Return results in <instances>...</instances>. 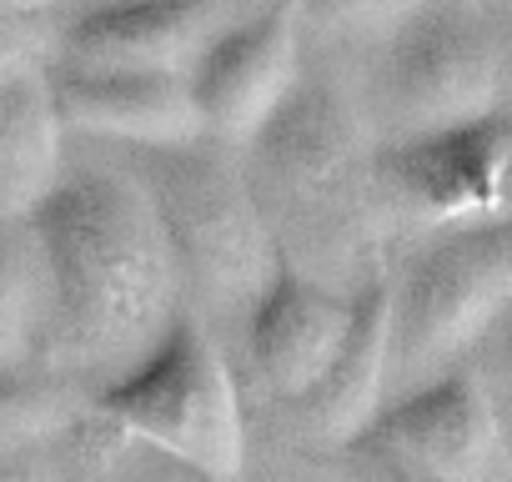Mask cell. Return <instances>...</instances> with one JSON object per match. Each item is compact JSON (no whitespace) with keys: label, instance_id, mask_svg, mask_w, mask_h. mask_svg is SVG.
Instances as JSON below:
<instances>
[{"label":"cell","instance_id":"6da1fadb","mask_svg":"<svg viewBox=\"0 0 512 482\" xmlns=\"http://www.w3.org/2000/svg\"><path fill=\"white\" fill-rule=\"evenodd\" d=\"M46 267L56 372H126L181 317V262L151 191L121 171H76L26 221Z\"/></svg>","mask_w":512,"mask_h":482},{"label":"cell","instance_id":"7a4b0ae2","mask_svg":"<svg viewBox=\"0 0 512 482\" xmlns=\"http://www.w3.org/2000/svg\"><path fill=\"white\" fill-rule=\"evenodd\" d=\"M91 412L116 432L151 442L206 482H236L246 467V412L211 332L181 312L126 372L91 392Z\"/></svg>","mask_w":512,"mask_h":482},{"label":"cell","instance_id":"3957f363","mask_svg":"<svg viewBox=\"0 0 512 482\" xmlns=\"http://www.w3.org/2000/svg\"><path fill=\"white\" fill-rule=\"evenodd\" d=\"M141 151L146 161L136 166V181L151 191L171 231L181 277L201 292V302L226 312L231 307L251 312V302L277 277L282 252L241 166L226 156L231 146L201 136L186 146H141Z\"/></svg>","mask_w":512,"mask_h":482},{"label":"cell","instance_id":"277c9868","mask_svg":"<svg viewBox=\"0 0 512 482\" xmlns=\"http://www.w3.org/2000/svg\"><path fill=\"white\" fill-rule=\"evenodd\" d=\"M512 307V216L447 226L402 267L397 282V367L422 372L477 337Z\"/></svg>","mask_w":512,"mask_h":482},{"label":"cell","instance_id":"5b68a950","mask_svg":"<svg viewBox=\"0 0 512 482\" xmlns=\"http://www.w3.org/2000/svg\"><path fill=\"white\" fill-rule=\"evenodd\" d=\"M372 96L397 136L487 116L502 106V51L482 21L422 6L387 36Z\"/></svg>","mask_w":512,"mask_h":482},{"label":"cell","instance_id":"8992f818","mask_svg":"<svg viewBox=\"0 0 512 482\" xmlns=\"http://www.w3.org/2000/svg\"><path fill=\"white\" fill-rule=\"evenodd\" d=\"M352 447L417 482H512V442L477 372H442L387 402Z\"/></svg>","mask_w":512,"mask_h":482},{"label":"cell","instance_id":"52a82bcc","mask_svg":"<svg viewBox=\"0 0 512 482\" xmlns=\"http://www.w3.org/2000/svg\"><path fill=\"white\" fill-rule=\"evenodd\" d=\"M377 181L432 226L512 216V111L497 106L457 126L397 136L377 156Z\"/></svg>","mask_w":512,"mask_h":482},{"label":"cell","instance_id":"ba28073f","mask_svg":"<svg viewBox=\"0 0 512 482\" xmlns=\"http://www.w3.org/2000/svg\"><path fill=\"white\" fill-rule=\"evenodd\" d=\"M297 21V0H262L191 66L186 81L206 121V136L226 146H251L287 106V96L302 86Z\"/></svg>","mask_w":512,"mask_h":482},{"label":"cell","instance_id":"9c48e42d","mask_svg":"<svg viewBox=\"0 0 512 482\" xmlns=\"http://www.w3.org/2000/svg\"><path fill=\"white\" fill-rule=\"evenodd\" d=\"M256 6L262 0H111V6H86L66 26L61 56L91 66L191 76V66Z\"/></svg>","mask_w":512,"mask_h":482},{"label":"cell","instance_id":"30bf717a","mask_svg":"<svg viewBox=\"0 0 512 482\" xmlns=\"http://www.w3.org/2000/svg\"><path fill=\"white\" fill-rule=\"evenodd\" d=\"M51 96L71 131L126 141V146H186L206 136L191 81L171 71L136 66H91L56 56Z\"/></svg>","mask_w":512,"mask_h":482},{"label":"cell","instance_id":"8fae6325","mask_svg":"<svg viewBox=\"0 0 512 482\" xmlns=\"http://www.w3.org/2000/svg\"><path fill=\"white\" fill-rule=\"evenodd\" d=\"M357 297L327 292L307 282L297 267H277L267 292L246 312V362L277 402H302L317 377L332 367L347 327H352Z\"/></svg>","mask_w":512,"mask_h":482},{"label":"cell","instance_id":"7c38bea8","mask_svg":"<svg viewBox=\"0 0 512 482\" xmlns=\"http://www.w3.org/2000/svg\"><path fill=\"white\" fill-rule=\"evenodd\" d=\"M392 367H397V282L372 277L357 292V312L332 367L317 377V387L302 402H292L297 427L312 442L352 447L372 427V417L387 407L382 387Z\"/></svg>","mask_w":512,"mask_h":482},{"label":"cell","instance_id":"4fadbf2b","mask_svg":"<svg viewBox=\"0 0 512 482\" xmlns=\"http://www.w3.org/2000/svg\"><path fill=\"white\" fill-rule=\"evenodd\" d=\"M61 111L51 71L0 91V226H21L61 186Z\"/></svg>","mask_w":512,"mask_h":482},{"label":"cell","instance_id":"5bb4252c","mask_svg":"<svg viewBox=\"0 0 512 482\" xmlns=\"http://www.w3.org/2000/svg\"><path fill=\"white\" fill-rule=\"evenodd\" d=\"M262 151L267 171L297 191H322L347 171L352 156V126L342 101L327 86H297L287 106L267 121V131L251 141Z\"/></svg>","mask_w":512,"mask_h":482},{"label":"cell","instance_id":"9a60e30c","mask_svg":"<svg viewBox=\"0 0 512 482\" xmlns=\"http://www.w3.org/2000/svg\"><path fill=\"white\" fill-rule=\"evenodd\" d=\"M46 307V267L31 226H0V372L41 362Z\"/></svg>","mask_w":512,"mask_h":482},{"label":"cell","instance_id":"2e32d148","mask_svg":"<svg viewBox=\"0 0 512 482\" xmlns=\"http://www.w3.org/2000/svg\"><path fill=\"white\" fill-rule=\"evenodd\" d=\"M91 417V397L81 402L76 387L61 372H0V457L36 452L66 432H76Z\"/></svg>","mask_w":512,"mask_h":482},{"label":"cell","instance_id":"e0dca14e","mask_svg":"<svg viewBox=\"0 0 512 482\" xmlns=\"http://www.w3.org/2000/svg\"><path fill=\"white\" fill-rule=\"evenodd\" d=\"M56 31L46 11H21L16 0H0V91L46 76L56 66Z\"/></svg>","mask_w":512,"mask_h":482},{"label":"cell","instance_id":"ac0fdd59","mask_svg":"<svg viewBox=\"0 0 512 482\" xmlns=\"http://www.w3.org/2000/svg\"><path fill=\"white\" fill-rule=\"evenodd\" d=\"M422 6L427 0H297L302 16H312L322 31L337 36H392Z\"/></svg>","mask_w":512,"mask_h":482},{"label":"cell","instance_id":"d6986e66","mask_svg":"<svg viewBox=\"0 0 512 482\" xmlns=\"http://www.w3.org/2000/svg\"><path fill=\"white\" fill-rule=\"evenodd\" d=\"M492 342H497V362H502V372H507V382H512V307H507L502 322L492 327Z\"/></svg>","mask_w":512,"mask_h":482},{"label":"cell","instance_id":"ffe728a7","mask_svg":"<svg viewBox=\"0 0 512 482\" xmlns=\"http://www.w3.org/2000/svg\"><path fill=\"white\" fill-rule=\"evenodd\" d=\"M16 6H21V11H46V16H51L61 0H16Z\"/></svg>","mask_w":512,"mask_h":482},{"label":"cell","instance_id":"44dd1931","mask_svg":"<svg viewBox=\"0 0 512 482\" xmlns=\"http://www.w3.org/2000/svg\"><path fill=\"white\" fill-rule=\"evenodd\" d=\"M86 6H111V0H86Z\"/></svg>","mask_w":512,"mask_h":482},{"label":"cell","instance_id":"7402d4cb","mask_svg":"<svg viewBox=\"0 0 512 482\" xmlns=\"http://www.w3.org/2000/svg\"><path fill=\"white\" fill-rule=\"evenodd\" d=\"M507 6H512V0H507Z\"/></svg>","mask_w":512,"mask_h":482}]
</instances>
